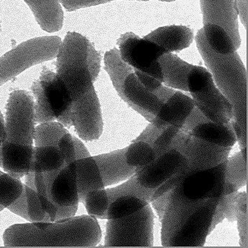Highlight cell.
Here are the masks:
<instances>
[{
    "label": "cell",
    "instance_id": "ab89813d",
    "mask_svg": "<svg viewBox=\"0 0 248 248\" xmlns=\"http://www.w3.org/2000/svg\"><path fill=\"white\" fill-rule=\"evenodd\" d=\"M88 63L91 77L94 82L98 78L101 69V56L91 43L88 47Z\"/></svg>",
    "mask_w": 248,
    "mask_h": 248
},
{
    "label": "cell",
    "instance_id": "9a60e30c",
    "mask_svg": "<svg viewBox=\"0 0 248 248\" xmlns=\"http://www.w3.org/2000/svg\"><path fill=\"white\" fill-rule=\"evenodd\" d=\"M188 161L175 149H170L158 156L153 162L143 167L136 168V178L145 188L156 189L167 180L181 172H186Z\"/></svg>",
    "mask_w": 248,
    "mask_h": 248
},
{
    "label": "cell",
    "instance_id": "f35d334b",
    "mask_svg": "<svg viewBox=\"0 0 248 248\" xmlns=\"http://www.w3.org/2000/svg\"><path fill=\"white\" fill-rule=\"evenodd\" d=\"M114 0H59L60 3L68 11H74L81 8L95 6L101 4L107 3ZM149 1V0H140Z\"/></svg>",
    "mask_w": 248,
    "mask_h": 248
},
{
    "label": "cell",
    "instance_id": "836d02e7",
    "mask_svg": "<svg viewBox=\"0 0 248 248\" xmlns=\"http://www.w3.org/2000/svg\"><path fill=\"white\" fill-rule=\"evenodd\" d=\"M127 165L134 168L149 165L156 159L153 148L146 142L135 141L127 148L125 154Z\"/></svg>",
    "mask_w": 248,
    "mask_h": 248
},
{
    "label": "cell",
    "instance_id": "cb8c5ba5",
    "mask_svg": "<svg viewBox=\"0 0 248 248\" xmlns=\"http://www.w3.org/2000/svg\"><path fill=\"white\" fill-rule=\"evenodd\" d=\"M194 107L195 104L192 98L179 91H175L164 103L156 117L168 125L175 126L181 130L186 119Z\"/></svg>",
    "mask_w": 248,
    "mask_h": 248
},
{
    "label": "cell",
    "instance_id": "7bdbcfd3",
    "mask_svg": "<svg viewBox=\"0 0 248 248\" xmlns=\"http://www.w3.org/2000/svg\"><path fill=\"white\" fill-rule=\"evenodd\" d=\"M171 191L166 194H163L161 197H158L156 200H154L152 202L154 208L156 210L160 220H162L163 217L164 213H165V209L168 205V202H169L170 197Z\"/></svg>",
    "mask_w": 248,
    "mask_h": 248
},
{
    "label": "cell",
    "instance_id": "277c9868",
    "mask_svg": "<svg viewBox=\"0 0 248 248\" xmlns=\"http://www.w3.org/2000/svg\"><path fill=\"white\" fill-rule=\"evenodd\" d=\"M89 44L82 34L69 32L56 56V77L64 85L73 103L93 88L88 63Z\"/></svg>",
    "mask_w": 248,
    "mask_h": 248
},
{
    "label": "cell",
    "instance_id": "d590c367",
    "mask_svg": "<svg viewBox=\"0 0 248 248\" xmlns=\"http://www.w3.org/2000/svg\"><path fill=\"white\" fill-rule=\"evenodd\" d=\"M180 129L175 126L169 125L165 130H162L161 134L152 145L156 155V158L163 155L170 149L172 140L175 137Z\"/></svg>",
    "mask_w": 248,
    "mask_h": 248
},
{
    "label": "cell",
    "instance_id": "8992f818",
    "mask_svg": "<svg viewBox=\"0 0 248 248\" xmlns=\"http://www.w3.org/2000/svg\"><path fill=\"white\" fill-rule=\"evenodd\" d=\"M122 59L132 66L145 88L154 91L162 85L163 75L159 59L165 51L158 45L133 33H127L118 40Z\"/></svg>",
    "mask_w": 248,
    "mask_h": 248
},
{
    "label": "cell",
    "instance_id": "d6a6232c",
    "mask_svg": "<svg viewBox=\"0 0 248 248\" xmlns=\"http://www.w3.org/2000/svg\"><path fill=\"white\" fill-rule=\"evenodd\" d=\"M25 184L35 190L51 221H55L59 207L53 204L49 198L43 173L30 172L26 175Z\"/></svg>",
    "mask_w": 248,
    "mask_h": 248
},
{
    "label": "cell",
    "instance_id": "7a4b0ae2",
    "mask_svg": "<svg viewBox=\"0 0 248 248\" xmlns=\"http://www.w3.org/2000/svg\"><path fill=\"white\" fill-rule=\"evenodd\" d=\"M34 98L25 91L10 95L5 116V136L0 144V168L17 178L30 173L35 132Z\"/></svg>",
    "mask_w": 248,
    "mask_h": 248
},
{
    "label": "cell",
    "instance_id": "5bb4252c",
    "mask_svg": "<svg viewBox=\"0 0 248 248\" xmlns=\"http://www.w3.org/2000/svg\"><path fill=\"white\" fill-rule=\"evenodd\" d=\"M75 161H66L59 169L43 173L49 198L59 208H78L79 200Z\"/></svg>",
    "mask_w": 248,
    "mask_h": 248
},
{
    "label": "cell",
    "instance_id": "bcb514c9",
    "mask_svg": "<svg viewBox=\"0 0 248 248\" xmlns=\"http://www.w3.org/2000/svg\"><path fill=\"white\" fill-rule=\"evenodd\" d=\"M225 218L224 213L222 211L221 208L217 205L216 210H215L214 214L212 218L211 224H210V229H209V233H211L212 231L215 229L216 225L222 221Z\"/></svg>",
    "mask_w": 248,
    "mask_h": 248
},
{
    "label": "cell",
    "instance_id": "ffe728a7",
    "mask_svg": "<svg viewBox=\"0 0 248 248\" xmlns=\"http://www.w3.org/2000/svg\"><path fill=\"white\" fill-rule=\"evenodd\" d=\"M127 148L93 156L98 165L104 186L125 181L136 172V168L126 162Z\"/></svg>",
    "mask_w": 248,
    "mask_h": 248
},
{
    "label": "cell",
    "instance_id": "3957f363",
    "mask_svg": "<svg viewBox=\"0 0 248 248\" xmlns=\"http://www.w3.org/2000/svg\"><path fill=\"white\" fill-rule=\"evenodd\" d=\"M197 47L219 91L233 108V119L247 136V72L236 52L220 55L207 44L202 29L196 36Z\"/></svg>",
    "mask_w": 248,
    "mask_h": 248
},
{
    "label": "cell",
    "instance_id": "e0dca14e",
    "mask_svg": "<svg viewBox=\"0 0 248 248\" xmlns=\"http://www.w3.org/2000/svg\"><path fill=\"white\" fill-rule=\"evenodd\" d=\"M205 200H192L187 198L183 194L179 185L171 191L169 202L162 218V246H168L170 241L182 227L188 217Z\"/></svg>",
    "mask_w": 248,
    "mask_h": 248
},
{
    "label": "cell",
    "instance_id": "f1b7e54d",
    "mask_svg": "<svg viewBox=\"0 0 248 248\" xmlns=\"http://www.w3.org/2000/svg\"><path fill=\"white\" fill-rule=\"evenodd\" d=\"M149 204L148 202L133 197V196H122L111 202L107 210V219H119L130 216Z\"/></svg>",
    "mask_w": 248,
    "mask_h": 248
},
{
    "label": "cell",
    "instance_id": "6da1fadb",
    "mask_svg": "<svg viewBox=\"0 0 248 248\" xmlns=\"http://www.w3.org/2000/svg\"><path fill=\"white\" fill-rule=\"evenodd\" d=\"M101 230L96 217L81 216L53 222L16 224L5 230V247L97 246Z\"/></svg>",
    "mask_w": 248,
    "mask_h": 248
},
{
    "label": "cell",
    "instance_id": "603a6c76",
    "mask_svg": "<svg viewBox=\"0 0 248 248\" xmlns=\"http://www.w3.org/2000/svg\"><path fill=\"white\" fill-rule=\"evenodd\" d=\"M8 208L31 223L52 222L35 190L26 184L21 197Z\"/></svg>",
    "mask_w": 248,
    "mask_h": 248
},
{
    "label": "cell",
    "instance_id": "2e32d148",
    "mask_svg": "<svg viewBox=\"0 0 248 248\" xmlns=\"http://www.w3.org/2000/svg\"><path fill=\"white\" fill-rule=\"evenodd\" d=\"M232 147H221L188 135L178 148L188 161L187 175L195 171L214 168L226 160Z\"/></svg>",
    "mask_w": 248,
    "mask_h": 248
},
{
    "label": "cell",
    "instance_id": "7402d4cb",
    "mask_svg": "<svg viewBox=\"0 0 248 248\" xmlns=\"http://www.w3.org/2000/svg\"><path fill=\"white\" fill-rule=\"evenodd\" d=\"M35 16L39 25L49 33L60 31L63 13L59 0H24Z\"/></svg>",
    "mask_w": 248,
    "mask_h": 248
},
{
    "label": "cell",
    "instance_id": "f546056e",
    "mask_svg": "<svg viewBox=\"0 0 248 248\" xmlns=\"http://www.w3.org/2000/svg\"><path fill=\"white\" fill-rule=\"evenodd\" d=\"M225 182L229 184L235 191L246 185L248 182L247 159L244 158L242 152H238L227 159Z\"/></svg>",
    "mask_w": 248,
    "mask_h": 248
},
{
    "label": "cell",
    "instance_id": "74e56055",
    "mask_svg": "<svg viewBox=\"0 0 248 248\" xmlns=\"http://www.w3.org/2000/svg\"><path fill=\"white\" fill-rule=\"evenodd\" d=\"M207 122H210V120L197 107H194L189 115L186 119L181 130L190 133L194 127Z\"/></svg>",
    "mask_w": 248,
    "mask_h": 248
},
{
    "label": "cell",
    "instance_id": "1f68e13d",
    "mask_svg": "<svg viewBox=\"0 0 248 248\" xmlns=\"http://www.w3.org/2000/svg\"><path fill=\"white\" fill-rule=\"evenodd\" d=\"M24 187L19 178L0 170V205L8 208L21 197Z\"/></svg>",
    "mask_w": 248,
    "mask_h": 248
},
{
    "label": "cell",
    "instance_id": "681fc988",
    "mask_svg": "<svg viewBox=\"0 0 248 248\" xmlns=\"http://www.w3.org/2000/svg\"><path fill=\"white\" fill-rule=\"evenodd\" d=\"M159 1H162V2H173L175 0H159Z\"/></svg>",
    "mask_w": 248,
    "mask_h": 248
},
{
    "label": "cell",
    "instance_id": "60d3db41",
    "mask_svg": "<svg viewBox=\"0 0 248 248\" xmlns=\"http://www.w3.org/2000/svg\"><path fill=\"white\" fill-rule=\"evenodd\" d=\"M236 220L238 222V228L240 236L241 246L245 248H248V213L237 211Z\"/></svg>",
    "mask_w": 248,
    "mask_h": 248
},
{
    "label": "cell",
    "instance_id": "f907efd6",
    "mask_svg": "<svg viewBox=\"0 0 248 248\" xmlns=\"http://www.w3.org/2000/svg\"><path fill=\"white\" fill-rule=\"evenodd\" d=\"M4 207H2V205H0V212L2 211V210H3Z\"/></svg>",
    "mask_w": 248,
    "mask_h": 248
},
{
    "label": "cell",
    "instance_id": "d6986e66",
    "mask_svg": "<svg viewBox=\"0 0 248 248\" xmlns=\"http://www.w3.org/2000/svg\"><path fill=\"white\" fill-rule=\"evenodd\" d=\"M123 96V100L127 104L150 123L163 105V103L152 91L142 85L134 72L124 79Z\"/></svg>",
    "mask_w": 248,
    "mask_h": 248
},
{
    "label": "cell",
    "instance_id": "d4e9b609",
    "mask_svg": "<svg viewBox=\"0 0 248 248\" xmlns=\"http://www.w3.org/2000/svg\"><path fill=\"white\" fill-rule=\"evenodd\" d=\"M79 202L83 203L87 194L94 190L103 189L104 184L98 165L93 156L75 161Z\"/></svg>",
    "mask_w": 248,
    "mask_h": 248
},
{
    "label": "cell",
    "instance_id": "52a82bcc",
    "mask_svg": "<svg viewBox=\"0 0 248 248\" xmlns=\"http://www.w3.org/2000/svg\"><path fill=\"white\" fill-rule=\"evenodd\" d=\"M60 37H37L21 43L0 58V86L26 69L57 56L62 45Z\"/></svg>",
    "mask_w": 248,
    "mask_h": 248
},
{
    "label": "cell",
    "instance_id": "ba28073f",
    "mask_svg": "<svg viewBox=\"0 0 248 248\" xmlns=\"http://www.w3.org/2000/svg\"><path fill=\"white\" fill-rule=\"evenodd\" d=\"M188 91L197 107L209 120L227 123L233 119V108L216 86L211 74L201 66H194L187 78Z\"/></svg>",
    "mask_w": 248,
    "mask_h": 248
},
{
    "label": "cell",
    "instance_id": "4fadbf2b",
    "mask_svg": "<svg viewBox=\"0 0 248 248\" xmlns=\"http://www.w3.org/2000/svg\"><path fill=\"white\" fill-rule=\"evenodd\" d=\"M220 198L206 199L171 239L168 247H203Z\"/></svg>",
    "mask_w": 248,
    "mask_h": 248
},
{
    "label": "cell",
    "instance_id": "e575fe53",
    "mask_svg": "<svg viewBox=\"0 0 248 248\" xmlns=\"http://www.w3.org/2000/svg\"><path fill=\"white\" fill-rule=\"evenodd\" d=\"M87 212L90 216L100 219H107V210L109 206V198L107 191L94 190L87 194L83 202Z\"/></svg>",
    "mask_w": 248,
    "mask_h": 248
},
{
    "label": "cell",
    "instance_id": "f6af8a7d",
    "mask_svg": "<svg viewBox=\"0 0 248 248\" xmlns=\"http://www.w3.org/2000/svg\"><path fill=\"white\" fill-rule=\"evenodd\" d=\"M162 103H165L175 92V90L168 86L161 85L159 88L152 91Z\"/></svg>",
    "mask_w": 248,
    "mask_h": 248
},
{
    "label": "cell",
    "instance_id": "8d00e7d4",
    "mask_svg": "<svg viewBox=\"0 0 248 248\" xmlns=\"http://www.w3.org/2000/svg\"><path fill=\"white\" fill-rule=\"evenodd\" d=\"M236 195L237 193L233 192L232 194H226L220 197L217 206L221 208L222 211L224 213L225 217L229 221L233 222L236 220V214H237V206H236Z\"/></svg>",
    "mask_w": 248,
    "mask_h": 248
},
{
    "label": "cell",
    "instance_id": "7c38bea8",
    "mask_svg": "<svg viewBox=\"0 0 248 248\" xmlns=\"http://www.w3.org/2000/svg\"><path fill=\"white\" fill-rule=\"evenodd\" d=\"M72 126L78 136L85 140H97L104 129L101 106L93 88L70 107Z\"/></svg>",
    "mask_w": 248,
    "mask_h": 248
},
{
    "label": "cell",
    "instance_id": "7dc6e473",
    "mask_svg": "<svg viewBox=\"0 0 248 248\" xmlns=\"http://www.w3.org/2000/svg\"><path fill=\"white\" fill-rule=\"evenodd\" d=\"M236 206H237L238 211L248 213V197H247L246 192L237 194Z\"/></svg>",
    "mask_w": 248,
    "mask_h": 248
},
{
    "label": "cell",
    "instance_id": "b9f144b4",
    "mask_svg": "<svg viewBox=\"0 0 248 248\" xmlns=\"http://www.w3.org/2000/svg\"><path fill=\"white\" fill-rule=\"evenodd\" d=\"M162 132V130L155 127L153 124L151 123V124L148 125V127L143 130V133L136 139L135 141L140 140V141L146 142V143H149V144L152 146L154 142L157 139L158 136L161 134Z\"/></svg>",
    "mask_w": 248,
    "mask_h": 248
},
{
    "label": "cell",
    "instance_id": "44dd1931",
    "mask_svg": "<svg viewBox=\"0 0 248 248\" xmlns=\"http://www.w3.org/2000/svg\"><path fill=\"white\" fill-rule=\"evenodd\" d=\"M143 38L160 46L168 53L188 47L194 38V33L188 27L170 26L157 29Z\"/></svg>",
    "mask_w": 248,
    "mask_h": 248
},
{
    "label": "cell",
    "instance_id": "c3c4849f",
    "mask_svg": "<svg viewBox=\"0 0 248 248\" xmlns=\"http://www.w3.org/2000/svg\"><path fill=\"white\" fill-rule=\"evenodd\" d=\"M5 136H6V133H5V120L0 111V144L3 143Z\"/></svg>",
    "mask_w": 248,
    "mask_h": 248
},
{
    "label": "cell",
    "instance_id": "4dcf8cb0",
    "mask_svg": "<svg viewBox=\"0 0 248 248\" xmlns=\"http://www.w3.org/2000/svg\"><path fill=\"white\" fill-rule=\"evenodd\" d=\"M155 190L142 186L139 184L134 174L124 184H120L114 188H108L106 191L109 198L110 203L117 197H122V196H133L150 202Z\"/></svg>",
    "mask_w": 248,
    "mask_h": 248
},
{
    "label": "cell",
    "instance_id": "30bf717a",
    "mask_svg": "<svg viewBox=\"0 0 248 248\" xmlns=\"http://www.w3.org/2000/svg\"><path fill=\"white\" fill-rule=\"evenodd\" d=\"M35 123H51L57 120L73 104L70 94L56 73L46 70L32 85Z\"/></svg>",
    "mask_w": 248,
    "mask_h": 248
},
{
    "label": "cell",
    "instance_id": "8fae6325",
    "mask_svg": "<svg viewBox=\"0 0 248 248\" xmlns=\"http://www.w3.org/2000/svg\"><path fill=\"white\" fill-rule=\"evenodd\" d=\"M67 132L64 126L55 122L35 127V146L30 172L44 173L56 170L66 161H70L60 146L61 139Z\"/></svg>",
    "mask_w": 248,
    "mask_h": 248
},
{
    "label": "cell",
    "instance_id": "ee69618b",
    "mask_svg": "<svg viewBox=\"0 0 248 248\" xmlns=\"http://www.w3.org/2000/svg\"><path fill=\"white\" fill-rule=\"evenodd\" d=\"M235 8L238 15H239L242 24L247 28L248 25V0H236Z\"/></svg>",
    "mask_w": 248,
    "mask_h": 248
},
{
    "label": "cell",
    "instance_id": "ac0fdd59",
    "mask_svg": "<svg viewBox=\"0 0 248 248\" xmlns=\"http://www.w3.org/2000/svg\"><path fill=\"white\" fill-rule=\"evenodd\" d=\"M227 159L220 165L188 174L179 184L183 194L192 200H205L213 190L225 181Z\"/></svg>",
    "mask_w": 248,
    "mask_h": 248
},
{
    "label": "cell",
    "instance_id": "9c48e42d",
    "mask_svg": "<svg viewBox=\"0 0 248 248\" xmlns=\"http://www.w3.org/2000/svg\"><path fill=\"white\" fill-rule=\"evenodd\" d=\"M105 247H153L154 213L150 204L130 216L108 220Z\"/></svg>",
    "mask_w": 248,
    "mask_h": 248
},
{
    "label": "cell",
    "instance_id": "5b68a950",
    "mask_svg": "<svg viewBox=\"0 0 248 248\" xmlns=\"http://www.w3.org/2000/svg\"><path fill=\"white\" fill-rule=\"evenodd\" d=\"M236 0H200L204 37L220 55L232 54L240 46Z\"/></svg>",
    "mask_w": 248,
    "mask_h": 248
},
{
    "label": "cell",
    "instance_id": "83f0119b",
    "mask_svg": "<svg viewBox=\"0 0 248 248\" xmlns=\"http://www.w3.org/2000/svg\"><path fill=\"white\" fill-rule=\"evenodd\" d=\"M104 62L106 70L109 75L116 91L123 100V84L125 78L134 72L133 67L123 60L120 51L117 48L107 52Z\"/></svg>",
    "mask_w": 248,
    "mask_h": 248
},
{
    "label": "cell",
    "instance_id": "484cf974",
    "mask_svg": "<svg viewBox=\"0 0 248 248\" xmlns=\"http://www.w3.org/2000/svg\"><path fill=\"white\" fill-rule=\"evenodd\" d=\"M163 79L162 83L170 88L188 91L187 78L193 65L181 60L172 53H165L159 59Z\"/></svg>",
    "mask_w": 248,
    "mask_h": 248
},
{
    "label": "cell",
    "instance_id": "4316f807",
    "mask_svg": "<svg viewBox=\"0 0 248 248\" xmlns=\"http://www.w3.org/2000/svg\"><path fill=\"white\" fill-rule=\"evenodd\" d=\"M191 136L221 147H232L236 143V134L232 123L207 122L194 127Z\"/></svg>",
    "mask_w": 248,
    "mask_h": 248
}]
</instances>
